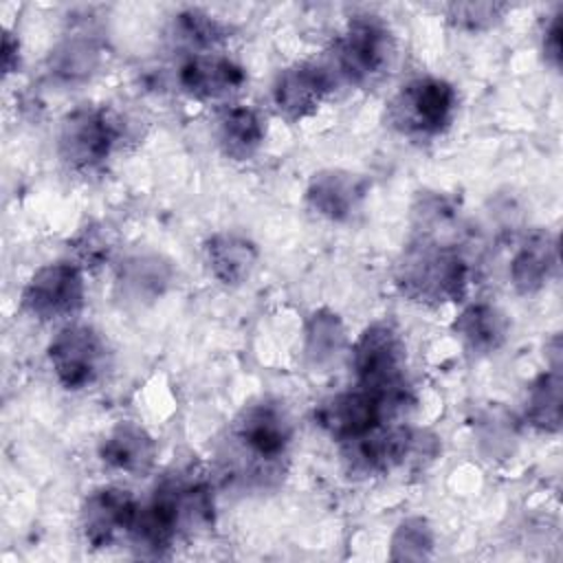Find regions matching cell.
<instances>
[{"mask_svg":"<svg viewBox=\"0 0 563 563\" xmlns=\"http://www.w3.org/2000/svg\"><path fill=\"white\" fill-rule=\"evenodd\" d=\"M139 515L134 495L119 486H101L92 490L81 506L79 523L84 541L95 548H110L119 539L130 537Z\"/></svg>","mask_w":563,"mask_h":563,"instance_id":"obj_12","label":"cell"},{"mask_svg":"<svg viewBox=\"0 0 563 563\" xmlns=\"http://www.w3.org/2000/svg\"><path fill=\"white\" fill-rule=\"evenodd\" d=\"M172 279L174 268L167 260L154 253H139L119 264L117 290L130 303H150L167 290Z\"/></svg>","mask_w":563,"mask_h":563,"instance_id":"obj_18","label":"cell"},{"mask_svg":"<svg viewBox=\"0 0 563 563\" xmlns=\"http://www.w3.org/2000/svg\"><path fill=\"white\" fill-rule=\"evenodd\" d=\"M455 334L462 339L466 350L475 354H490L506 341L508 323L506 317L490 303L466 306L453 323Z\"/></svg>","mask_w":563,"mask_h":563,"instance_id":"obj_22","label":"cell"},{"mask_svg":"<svg viewBox=\"0 0 563 563\" xmlns=\"http://www.w3.org/2000/svg\"><path fill=\"white\" fill-rule=\"evenodd\" d=\"M510 4L506 2H453L446 7V18L462 31H486L501 22Z\"/></svg>","mask_w":563,"mask_h":563,"instance_id":"obj_27","label":"cell"},{"mask_svg":"<svg viewBox=\"0 0 563 563\" xmlns=\"http://www.w3.org/2000/svg\"><path fill=\"white\" fill-rule=\"evenodd\" d=\"M334 81L332 73L312 62H297L273 81V106L288 121H301L319 110L330 95Z\"/></svg>","mask_w":563,"mask_h":563,"instance_id":"obj_13","label":"cell"},{"mask_svg":"<svg viewBox=\"0 0 563 563\" xmlns=\"http://www.w3.org/2000/svg\"><path fill=\"white\" fill-rule=\"evenodd\" d=\"M20 64V42L13 37V33H4V40H2V68H4V75L13 73Z\"/></svg>","mask_w":563,"mask_h":563,"instance_id":"obj_30","label":"cell"},{"mask_svg":"<svg viewBox=\"0 0 563 563\" xmlns=\"http://www.w3.org/2000/svg\"><path fill=\"white\" fill-rule=\"evenodd\" d=\"M218 145L229 158H251L266 136V125L257 110L249 106H231L218 119Z\"/></svg>","mask_w":563,"mask_h":563,"instance_id":"obj_21","label":"cell"},{"mask_svg":"<svg viewBox=\"0 0 563 563\" xmlns=\"http://www.w3.org/2000/svg\"><path fill=\"white\" fill-rule=\"evenodd\" d=\"M352 369L356 387L378 396L394 416L413 402L405 378V345L398 332L387 323L367 325L352 347Z\"/></svg>","mask_w":563,"mask_h":563,"instance_id":"obj_2","label":"cell"},{"mask_svg":"<svg viewBox=\"0 0 563 563\" xmlns=\"http://www.w3.org/2000/svg\"><path fill=\"white\" fill-rule=\"evenodd\" d=\"M101 64V46L88 35H68L46 57L51 79L64 86L86 81Z\"/></svg>","mask_w":563,"mask_h":563,"instance_id":"obj_20","label":"cell"},{"mask_svg":"<svg viewBox=\"0 0 563 563\" xmlns=\"http://www.w3.org/2000/svg\"><path fill=\"white\" fill-rule=\"evenodd\" d=\"M246 81L244 68L218 53H196L178 68L180 88L196 99H224Z\"/></svg>","mask_w":563,"mask_h":563,"instance_id":"obj_15","label":"cell"},{"mask_svg":"<svg viewBox=\"0 0 563 563\" xmlns=\"http://www.w3.org/2000/svg\"><path fill=\"white\" fill-rule=\"evenodd\" d=\"M561 372L554 367L530 385L526 400V420L530 427L543 433H556L561 429Z\"/></svg>","mask_w":563,"mask_h":563,"instance_id":"obj_23","label":"cell"},{"mask_svg":"<svg viewBox=\"0 0 563 563\" xmlns=\"http://www.w3.org/2000/svg\"><path fill=\"white\" fill-rule=\"evenodd\" d=\"M231 444L242 457L240 464L246 473L260 482L282 475V462L286 460L292 424L282 405L273 400H260L246 405L231 424Z\"/></svg>","mask_w":563,"mask_h":563,"instance_id":"obj_3","label":"cell"},{"mask_svg":"<svg viewBox=\"0 0 563 563\" xmlns=\"http://www.w3.org/2000/svg\"><path fill=\"white\" fill-rule=\"evenodd\" d=\"M563 11L559 9L550 22L545 24L543 29V37H541V48H543V55H545V62L552 66V68H559L561 66V33H563Z\"/></svg>","mask_w":563,"mask_h":563,"instance_id":"obj_29","label":"cell"},{"mask_svg":"<svg viewBox=\"0 0 563 563\" xmlns=\"http://www.w3.org/2000/svg\"><path fill=\"white\" fill-rule=\"evenodd\" d=\"M75 255H77V262L79 266H101L108 257H110V251H112V240H110V233L103 229V227H97V224H90V227H84L70 242Z\"/></svg>","mask_w":563,"mask_h":563,"instance_id":"obj_28","label":"cell"},{"mask_svg":"<svg viewBox=\"0 0 563 563\" xmlns=\"http://www.w3.org/2000/svg\"><path fill=\"white\" fill-rule=\"evenodd\" d=\"M391 418L396 416L387 402L361 387L328 396L314 407L317 424L341 444L372 431L383 422H389Z\"/></svg>","mask_w":563,"mask_h":563,"instance_id":"obj_10","label":"cell"},{"mask_svg":"<svg viewBox=\"0 0 563 563\" xmlns=\"http://www.w3.org/2000/svg\"><path fill=\"white\" fill-rule=\"evenodd\" d=\"M174 33L180 42L196 48H213L229 37L227 24L200 9H185L176 13Z\"/></svg>","mask_w":563,"mask_h":563,"instance_id":"obj_25","label":"cell"},{"mask_svg":"<svg viewBox=\"0 0 563 563\" xmlns=\"http://www.w3.org/2000/svg\"><path fill=\"white\" fill-rule=\"evenodd\" d=\"M86 297L84 268L77 262H55L37 268L22 288V308L37 321H57L81 310Z\"/></svg>","mask_w":563,"mask_h":563,"instance_id":"obj_8","label":"cell"},{"mask_svg":"<svg viewBox=\"0 0 563 563\" xmlns=\"http://www.w3.org/2000/svg\"><path fill=\"white\" fill-rule=\"evenodd\" d=\"M457 110L453 84L440 77H418L407 81L387 103V123L409 139H431L442 134Z\"/></svg>","mask_w":563,"mask_h":563,"instance_id":"obj_4","label":"cell"},{"mask_svg":"<svg viewBox=\"0 0 563 563\" xmlns=\"http://www.w3.org/2000/svg\"><path fill=\"white\" fill-rule=\"evenodd\" d=\"M185 532L180 482H163L139 515L130 539L141 556H165L174 541Z\"/></svg>","mask_w":563,"mask_h":563,"instance_id":"obj_11","label":"cell"},{"mask_svg":"<svg viewBox=\"0 0 563 563\" xmlns=\"http://www.w3.org/2000/svg\"><path fill=\"white\" fill-rule=\"evenodd\" d=\"M123 136L121 119L103 106H79L62 119L57 154L77 174L99 169Z\"/></svg>","mask_w":563,"mask_h":563,"instance_id":"obj_5","label":"cell"},{"mask_svg":"<svg viewBox=\"0 0 563 563\" xmlns=\"http://www.w3.org/2000/svg\"><path fill=\"white\" fill-rule=\"evenodd\" d=\"M369 189L367 178L345 169H323L306 187L308 207L332 222H343L356 213Z\"/></svg>","mask_w":563,"mask_h":563,"instance_id":"obj_14","label":"cell"},{"mask_svg":"<svg viewBox=\"0 0 563 563\" xmlns=\"http://www.w3.org/2000/svg\"><path fill=\"white\" fill-rule=\"evenodd\" d=\"M433 435L413 427L383 422L372 431L343 442V457L347 468L356 475H383L420 455L431 457L435 451L424 449L433 446Z\"/></svg>","mask_w":563,"mask_h":563,"instance_id":"obj_7","label":"cell"},{"mask_svg":"<svg viewBox=\"0 0 563 563\" xmlns=\"http://www.w3.org/2000/svg\"><path fill=\"white\" fill-rule=\"evenodd\" d=\"M433 550V530L422 517L405 519L391 537V559L420 561L429 559Z\"/></svg>","mask_w":563,"mask_h":563,"instance_id":"obj_26","label":"cell"},{"mask_svg":"<svg viewBox=\"0 0 563 563\" xmlns=\"http://www.w3.org/2000/svg\"><path fill=\"white\" fill-rule=\"evenodd\" d=\"M205 262L220 284L238 286L251 277L257 264V246L233 231L213 233L205 242Z\"/></svg>","mask_w":563,"mask_h":563,"instance_id":"obj_19","label":"cell"},{"mask_svg":"<svg viewBox=\"0 0 563 563\" xmlns=\"http://www.w3.org/2000/svg\"><path fill=\"white\" fill-rule=\"evenodd\" d=\"M394 284L402 297L422 306L462 301L468 290V264L455 246L416 238L396 262Z\"/></svg>","mask_w":563,"mask_h":563,"instance_id":"obj_1","label":"cell"},{"mask_svg":"<svg viewBox=\"0 0 563 563\" xmlns=\"http://www.w3.org/2000/svg\"><path fill=\"white\" fill-rule=\"evenodd\" d=\"M559 264V246L554 233L548 229H532L523 235L517 253L510 260V282L517 292H539Z\"/></svg>","mask_w":563,"mask_h":563,"instance_id":"obj_16","label":"cell"},{"mask_svg":"<svg viewBox=\"0 0 563 563\" xmlns=\"http://www.w3.org/2000/svg\"><path fill=\"white\" fill-rule=\"evenodd\" d=\"M156 442L136 422L114 424L99 444V460L114 471L130 475H145L154 466Z\"/></svg>","mask_w":563,"mask_h":563,"instance_id":"obj_17","label":"cell"},{"mask_svg":"<svg viewBox=\"0 0 563 563\" xmlns=\"http://www.w3.org/2000/svg\"><path fill=\"white\" fill-rule=\"evenodd\" d=\"M394 57V33L378 15H354L334 44V66L354 86L376 84Z\"/></svg>","mask_w":563,"mask_h":563,"instance_id":"obj_6","label":"cell"},{"mask_svg":"<svg viewBox=\"0 0 563 563\" xmlns=\"http://www.w3.org/2000/svg\"><path fill=\"white\" fill-rule=\"evenodd\" d=\"M345 345V328L332 310H317L306 323V345L303 352L308 361L317 367L332 363Z\"/></svg>","mask_w":563,"mask_h":563,"instance_id":"obj_24","label":"cell"},{"mask_svg":"<svg viewBox=\"0 0 563 563\" xmlns=\"http://www.w3.org/2000/svg\"><path fill=\"white\" fill-rule=\"evenodd\" d=\"M46 356L57 383L68 391H79L99 378L106 361V347L97 330L73 323L53 336L46 347Z\"/></svg>","mask_w":563,"mask_h":563,"instance_id":"obj_9","label":"cell"}]
</instances>
